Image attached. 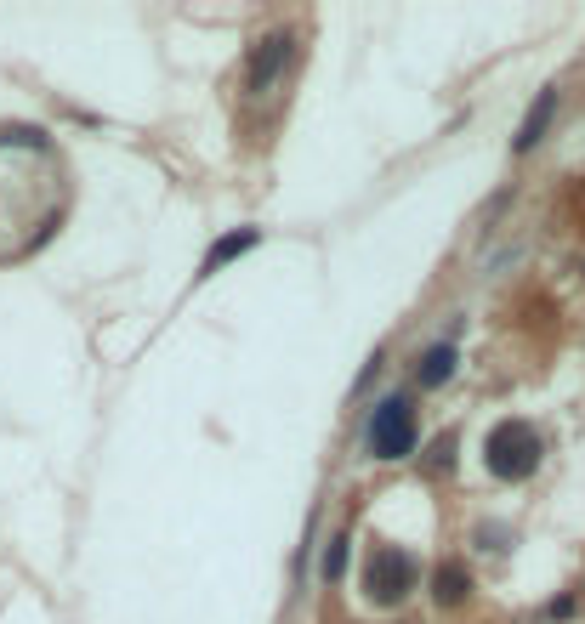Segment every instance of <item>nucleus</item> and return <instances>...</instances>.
<instances>
[{"mask_svg": "<svg viewBox=\"0 0 585 624\" xmlns=\"http://www.w3.org/2000/svg\"><path fill=\"white\" fill-rule=\"evenodd\" d=\"M63 210V165L40 131H0V261L35 250Z\"/></svg>", "mask_w": 585, "mask_h": 624, "instance_id": "nucleus-1", "label": "nucleus"}, {"mask_svg": "<svg viewBox=\"0 0 585 624\" xmlns=\"http://www.w3.org/2000/svg\"><path fill=\"white\" fill-rule=\"evenodd\" d=\"M483 454H489V471H495L500 483H523V477L540 471L546 443H540V432H534L529 420H500L495 432H489V443H483Z\"/></svg>", "mask_w": 585, "mask_h": 624, "instance_id": "nucleus-2", "label": "nucleus"}, {"mask_svg": "<svg viewBox=\"0 0 585 624\" xmlns=\"http://www.w3.org/2000/svg\"><path fill=\"white\" fill-rule=\"evenodd\" d=\"M415 590V556L398 551V545H375L364 556V596L381 607H398Z\"/></svg>", "mask_w": 585, "mask_h": 624, "instance_id": "nucleus-3", "label": "nucleus"}, {"mask_svg": "<svg viewBox=\"0 0 585 624\" xmlns=\"http://www.w3.org/2000/svg\"><path fill=\"white\" fill-rule=\"evenodd\" d=\"M364 443H370L375 460H404V454H415V409H409V398L381 403V409L370 415Z\"/></svg>", "mask_w": 585, "mask_h": 624, "instance_id": "nucleus-4", "label": "nucleus"}, {"mask_svg": "<svg viewBox=\"0 0 585 624\" xmlns=\"http://www.w3.org/2000/svg\"><path fill=\"white\" fill-rule=\"evenodd\" d=\"M284 63H290V35H284V29H273V35H267V40H256V52H250L245 86L256 91V97H262V91H267V86H273V80L284 74Z\"/></svg>", "mask_w": 585, "mask_h": 624, "instance_id": "nucleus-5", "label": "nucleus"}, {"mask_svg": "<svg viewBox=\"0 0 585 624\" xmlns=\"http://www.w3.org/2000/svg\"><path fill=\"white\" fill-rule=\"evenodd\" d=\"M551 114H557V86H546V91H540V97H534V108H529V114H523V125H517V142H512L517 154H529L534 142L546 137Z\"/></svg>", "mask_w": 585, "mask_h": 624, "instance_id": "nucleus-6", "label": "nucleus"}, {"mask_svg": "<svg viewBox=\"0 0 585 624\" xmlns=\"http://www.w3.org/2000/svg\"><path fill=\"white\" fill-rule=\"evenodd\" d=\"M432 596H438V607H461L472 596V573L461 562H444V568L432 573Z\"/></svg>", "mask_w": 585, "mask_h": 624, "instance_id": "nucleus-7", "label": "nucleus"}, {"mask_svg": "<svg viewBox=\"0 0 585 624\" xmlns=\"http://www.w3.org/2000/svg\"><path fill=\"white\" fill-rule=\"evenodd\" d=\"M250 244H256V227H239V233H228V239H216L211 256H205V273H216V267H222V261H233V256H245Z\"/></svg>", "mask_w": 585, "mask_h": 624, "instance_id": "nucleus-8", "label": "nucleus"}, {"mask_svg": "<svg viewBox=\"0 0 585 624\" xmlns=\"http://www.w3.org/2000/svg\"><path fill=\"white\" fill-rule=\"evenodd\" d=\"M415 375H421V386H444L449 375H455V347H449V341H444V347H432Z\"/></svg>", "mask_w": 585, "mask_h": 624, "instance_id": "nucleus-9", "label": "nucleus"}, {"mask_svg": "<svg viewBox=\"0 0 585 624\" xmlns=\"http://www.w3.org/2000/svg\"><path fill=\"white\" fill-rule=\"evenodd\" d=\"M341 568H347V539H330V551H324V579H330V585H336L341 579Z\"/></svg>", "mask_w": 585, "mask_h": 624, "instance_id": "nucleus-10", "label": "nucleus"}]
</instances>
